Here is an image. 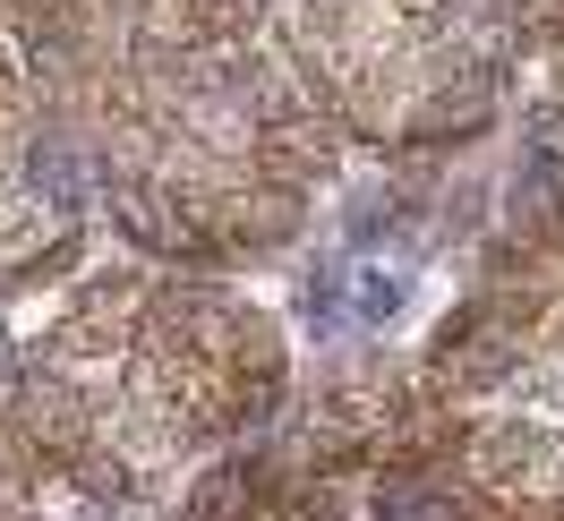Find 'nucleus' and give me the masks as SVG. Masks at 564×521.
<instances>
[{
	"instance_id": "1",
	"label": "nucleus",
	"mask_w": 564,
	"mask_h": 521,
	"mask_svg": "<svg viewBox=\"0 0 564 521\" xmlns=\"http://www.w3.org/2000/svg\"><path fill=\"white\" fill-rule=\"evenodd\" d=\"M274 393L265 325L172 282H111L35 343V427L104 479H163Z\"/></svg>"
},
{
	"instance_id": "2",
	"label": "nucleus",
	"mask_w": 564,
	"mask_h": 521,
	"mask_svg": "<svg viewBox=\"0 0 564 521\" xmlns=\"http://www.w3.org/2000/svg\"><path fill=\"white\" fill-rule=\"evenodd\" d=\"M274 43L300 86L343 120H402L427 86V61L445 43L436 0H274Z\"/></svg>"
}]
</instances>
